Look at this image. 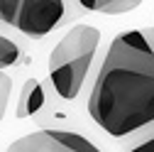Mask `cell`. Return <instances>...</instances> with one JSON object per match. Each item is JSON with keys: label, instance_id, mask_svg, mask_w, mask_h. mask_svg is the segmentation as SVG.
<instances>
[{"label": "cell", "instance_id": "obj_3", "mask_svg": "<svg viewBox=\"0 0 154 152\" xmlns=\"http://www.w3.org/2000/svg\"><path fill=\"white\" fill-rule=\"evenodd\" d=\"M66 8L69 3H61V0H22L15 27L29 40H39L59 27Z\"/></svg>", "mask_w": 154, "mask_h": 152}, {"label": "cell", "instance_id": "obj_6", "mask_svg": "<svg viewBox=\"0 0 154 152\" xmlns=\"http://www.w3.org/2000/svg\"><path fill=\"white\" fill-rule=\"evenodd\" d=\"M44 103H47V93H44L42 81L27 79L25 86H22V93H20V101H17L15 116L17 118H32L44 108Z\"/></svg>", "mask_w": 154, "mask_h": 152}, {"label": "cell", "instance_id": "obj_1", "mask_svg": "<svg viewBox=\"0 0 154 152\" xmlns=\"http://www.w3.org/2000/svg\"><path fill=\"white\" fill-rule=\"evenodd\" d=\"M88 113L112 138L144 135L154 128V49L144 30L120 32L110 42Z\"/></svg>", "mask_w": 154, "mask_h": 152}, {"label": "cell", "instance_id": "obj_4", "mask_svg": "<svg viewBox=\"0 0 154 152\" xmlns=\"http://www.w3.org/2000/svg\"><path fill=\"white\" fill-rule=\"evenodd\" d=\"M100 44V30L93 25H73L49 54V69H56L69 62H79L86 56H95Z\"/></svg>", "mask_w": 154, "mask_h": 152}, {"label": "cell", "instance_id": "obj_11", "mask_svg": "<svg viewBox=\"0 0 154 152\" xmlns=\"http://www.w3.org/2000/svg\"><path fill=\"white\" fill-rule=\"evenodd\" d=\"M144 34H147V40H149L152 49H154V27H152V30H144Z\"/></svg>", "mask_w": 154, "mask_h": 152}, {"label": "cell", "instance_id": "obj_5", "mask_svg": "<svg viewBox=\"0 0 154 152\" xmlns=\"http://www.w3.org/2000/svg\"><path fill=\"white\" fill-rule=\"evenodd\" d=\"M91 64H93V56H86V59L69 62V64H61L56 69H49V84H51L54 93L61 101H73L81 93V88L88 79Z\"/></svg>", "mask_w": 154, "mask_h": 152}, {"label": "cell", "instance_id": "obj_10", "mask_svg": "<svg viewBox=\"0 0 154 152\" xmlns=\"http://www.w3.org/2000/svg\"><path fill=\"white\" fill-rule=\"evenodd\" d=\"M10 88H12V79H10V76H8L5 71H0V120H3V116H5V108H8Z\"/></svg>", "mask_w": 154, "mask_h": 152}, {"label": "cell", "instance_id": "obj_2", "mask_svg": "<svg viewBox=\"0 0 154 152\" xmlns=\"http://www.w3.org/2000/svg\"><path fill=\"white\" fill-rule=\"evenodd\" d=\"M8 152H100L88 138L73 130L44 128L15 140Z\"/></svg>", "mask_w": 154, "mask_h": 152}, {"label": "cell", "instance_id": "obj_7", "mask_svg": "<svg viewBox=\"0 0 154 152\" xmlns=\"http://www.w3.org/2000/svg\"><path fill=\"white\" fill-rule=\"evenodd\" d=\"M81 8H86V12H103V15H125L137 10L142 3L140 0H81Z\"/></svg>", "mask_w": 154, "mask_h": 152}, {"label": "cell", "instance_id": "obj_9", "mask_svg": "<svg viewBox=\"0 0 154 152\" xmlns=\"http://www.w3.org/2000/svg\"><path fill=\"white\" fill-rule=\"evenodd\" d=\"M20 3L22 0H0V20H3L5 25H15L17 22Z\"/></svg>", "mask_w": 154, "mask_h": 152}, {"label": "cell", "instance_id": "obj_8", "mask_svg": "<svg viewBox=\"0 0 154 152\" xmlns=\"http://www.w3.org/2000/svg\"><path fill=\"white\" fill-rule=\"evenodd\" d=\"M20 54H22L20 44H17L15 40H10V37L0 34V71L8 69V66H12V64H17Z\"/></svg>", "mask_w": 154, "mask_h": 152}]
</instances>
